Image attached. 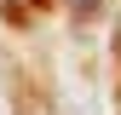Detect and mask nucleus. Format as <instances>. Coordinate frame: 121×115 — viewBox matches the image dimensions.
Returning a JSON list of instances; mask_svg holds the SVG:
<instances>
[{
	"mask_svg": "<svg viewBox=\"0 0 121 115\" xmlns=\"http://www.w3.org/2000/svg\"><path fill=\"white\" fill-rule=\"evenodd\" d=\"M69 6H75V12H92V6H98V0H69Z\"/></svg>",
	"mask_w": 121,
	"mask_h": 115,
	"instance_id": "obj_1",
	"label": "nucleus"
}]
</instances>
